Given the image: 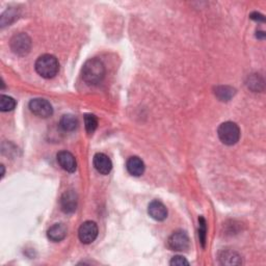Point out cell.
I'll return each mask as SVG.
<instances>
[{"label": "cell", "instance_id": "obj_7", "mask_svg": "<svg viewBox=\"0 0 266 266\" xmlns=\"http://www.w3.org/2000/svg\"><path fill=\"white\" fill-rule=\"evenodd\" d=\"M168 246L172 251L183 252L189 248V238L184 231H176L168 240Z\"/></svg>", "mask_w": 266, "mask_h": 266}, {"label": "cell", "instance_id": "obj_11", "mask_svg": "<svg viewBox=\"0 0 266 266\" xmlns=\"http://www.w3.org/2000/svg\"><path fill=\"white\" fill-rule=\"evenodd\" d=\"M94 167L100 174L108 175L112 169V163L107 155L97 153L94 156Z\"/></svg>", "mask_w": 266, "mask_h": 266}, {"label": "cell", "instance_id": "obj_18", "mask_svg": "<svg viewBox=\"0 0 266 266\" xmlns=\"http://www.w3.org/2000/svg\"><path fill=\"white\" fill-rule=\"evenodd\" d=\"M85 125L88 133H94L98 127V120L95 114L88 113L85 115Z\"/></svg>", "mask_w": 266, "mask_h": 266}, {"label": "cell", "instance_id": "obj_10", "mask_svg": "<svg viewBox=\"0 0 266 266\" xmlns=\"http://www.w3.org/2000/svg\"><path fill=\"white\" fill-rule=\"evenodd\" d=\"M57 163L68 173H73L77 169L76 159L72 153L68 151H61L57 154Z\"/></svg>", "mask_w": 266, "mask_h": 266}, {"label": "cell", "instance_id": "obj_5", "mask_svg": "<svg viewBox=\"0 0 266 266\" xmlns=\"http://www.w3.org/2000/svg\"><path fill=\"white\" fill-rule=\"evenodd\" d=\"M98 236V226L95 222L88 221L80 226L78 230V237L85 245L94 242Z\"/></svg>", "mask_w": 266, "mask_h": 266}, {"label": "cell", "instance_id": "obj_20", "mask_svg": "<svg viewBox=\"0 0 266 266\" xmlns=\"http://www.w3.org/2000/svg\"><path fill=\"white\" fill-rule=\"evenodd\" d=\"M170 264L176 265V266H183V265H189V262L182 256H175V257H173Z\"/></svg>", "mask_w": 266, "mask_h": 266}, {"label": "cell", "instance_id": "obj_13", "mask_svg": "<svg viewBox=\"0 0 266 266\" xmlns=\"http://www.w3.org/2000/svg\"><path fill=\"white\" fill-rule=\"evenodd\" d=\"M48 238L53 242H59L67 236V228L64 224H55L47 231Z\"/></svg>", "mask_w": 266, "mask_h": 266}, {"label": "cell", "instance_id": "obj_17", "mask_svg": "<svg viewBox=\"0 0 266 266\" xmlns=\"http://www.w3.org/2000/svg\"><path fill=\"white\" fill-rule=\"evenodd\" d=\"M16 107V101L14 98L1 95L0 97V110L5 112V111H10Z\"/></svg>", "mask_w": 266, "mask_h": 266}, {"label": "cell", "instance_id": "obj_1", "mask_svg": "<svg viewBox=\"0 0 266 266\" xmlns=\"http://www.w3.org/2000/svg\"><path fill=\"white\" fill-rule=\"evenodd\" d=\"M82 75L87 85L97 86L105 76V66L98 59H90L84 65Z\"/></svg>", "mask_w": 266, "mask_h": 266}, {"label": "cell", "instance_id": "obj_2", "mask_svg": "<svg viewBox=\"0 0 266 266\" xmlns=\"http://www.w3.org/2000/svg\"><path fill=\"white\" fill-rule=\"evenodd\" d=\"M37 73L43 78L50 79L57 75L60 71V64L55 56L51 54L41 55L34 65Z\"/></svg>", "mask_w": 266, "mask_h": 266}, {"label": "cell", "instance_id": "obj_3", "mask_svg": "<svg viewBox=\"0 0 266 266\" xmlns=\"http://www.w3.org/2000/svg\"><path fill=\"white\" fill-rule=\"evenodd\" d=\"M219 140L227 146L235 145L240 138V129L236 123L225 122L219 125L217 129Z\"/></svg>", "mask_w": 266, "mask_h": 266}, {"label": "cell", "instance_id": "obj_9", "mask_svg": "<svg viewBox=\"0 0 266 266\" xmlns=\"http://www.w3.org/2000/svg\"><path fill=\"white\" fill-rule=\"evenodd\" d=\"M148 213L157 222H163L168 217L167 207L160 201H153L148 206Z\"/></svg>", "mask_w": 266, "mask_h": 266}, {"label": "cell", "instance_id": "obj_6", "mask_svg": "<svg viewBox=\"0 0 266 266\" xmlns=\"http://www.w3.org/2000/svg\"><path fill=\"white\" fill-rule=\"evenodd\" d=\"M30 111L40 118H48L53 113V108L50 102L46 99L36 98L29 102Z\"/></svg>", "mask_w": 266, "mask_h": 266}, {"label": "cell", "instance_id": "obj_22", "mask_svg": "<svg viewBox=\"0 0 266 266\" xmlns=\"http://www.w3.org/2000/svg\"><path fill=\"white\" fill-rule=\"evenodd\" d=\"M257 38H260V39H264L265 38V33L262 31V32H257Z\"/></svg>", "mask_w": 266, "mask_h": 266}, {"label": "cell", "instance_id": "obj_16", "mask_svg": "<svg viewBox=\"0 0 266 266\" xmlns=\"http://www.w3.org/2000/svg\"><path fill=\"white\" fill-rule=\"evenodd\" d=\"M235 94V89L230 87H218L215 89V95L222 101H229Z\"/></svg>", "mask_w": 266, "mask_h": 266}, {"label": "cell", "instance_id": "obj_8", "mask_svg": "<svg viewBox=\"0 0 266 266\" xmlns=\"http://www.w3.org/2000/svg\"><path fill=\"white\" fill-rule=\"evenodd\" d=\"M77 194L74 190L66 191L61 198V207L65 213H73L77 208Z\"/></svg>", "mask_w": 266, "mask_h": 266}, {"label": "cell", "instance_id": "obj_12", "mask_svg": "<svg viewBox=\"0 0 266 266\" xmlns=\"http://www.w3.org/2000/svg\"><path fill=\"white\" fill-rule=\"evenodd\" d=\"M127 171L129 172V174L135 177H140L145 173V164L144 161L137 156L130 157L128 160H127L126 164Z\"/></svg>", "mask_w": 266, "mask_h": 266}, {"label": "cell", "instance_id": "obj_4", "mask_svg": "<svg viewBox=\"0 0 266 266\" xmlns=\"http://www.w3.org/2000/svg\"><path fill=\"white\" fill-rule=\"evenodd\" d=\"M10 48L17 55L24 56L31 48V40L26 33H18L10 40Z\"/></svg>", "mask_w": 266, "mask_h": 266}, {"label": "cell", "instance_id": "obj_21", "mask_svg": "<svg viewBox=\"0 0 266 266\" xmlns=\"http://www.w3.org/2000/svg\"><path fill=\"white\" fill-rule=\"evenodd\" d=\"M251 19L255 20V21H261V22L265 21V18L263 17V15L257 13V11H254V13L251 14Z\"/></svg>", "mask_w": 266, "mask_h": 266}, {"label": "cell", "instance_id": "obj_19", "mask_svg": "<svg viewBox=\"0 0 266 266\" xmlns=\"http://www.w3.org/2000/svg\"><path fill=\"white\" fill-rule=\"evenodd\" d=\"M206 235H207L206 219L203 216H201L199 218V237H200V241L203 248H205V245H206Z\"/></svg>", "mask_w": 266, "mask_h": 266}, {"label": "cell", "instance_id": "obj_14", "mask_svg": "<svg viewBox=\"0 0 266 266\" xmlns=\"http://www.w3.org/2000/svg\"><path fill=\"white\" fill-rule=\"evenodd\" d=\"M219 261L225 265H238L241 264V257L236 252L223 251L219 254Z\"/></svg>", "mask_w": 266, "mask_h": 266}, {"label": "cell", "instance_id": "obj_15", "mask_svg": "<svg viewBox=\"0 0 266 266\" xmlns=\"http://www.w3.org/2000/svg\"><path fill=\"white\" fill-rule=\"evenodd\" d=\"M60 126L65 131H74L78 126V120L73 114H65L60 121Z\"/></svg>", "mask_w": 266, "mask_h": 266}]
</instances>
